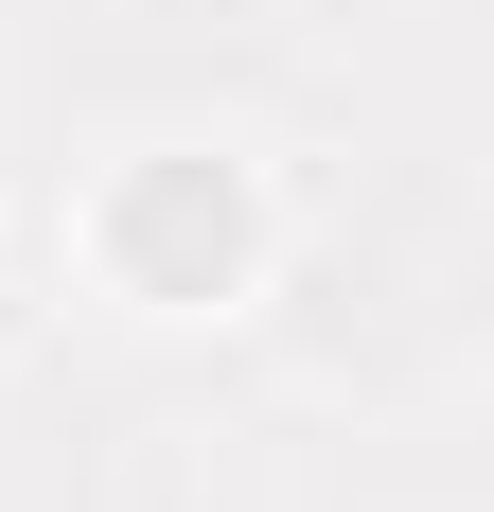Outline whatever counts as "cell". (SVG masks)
Returning a JSON list of instances; mask_svg holds the SVG:
<instances>
[{"instance_id": "cell-1", "label": "cell", "mask_w": 494, "mask_h": 512, "mask_svg": "<svg viewBox=\"0 0 494 512\" xmlns=\"http://www.w3.org/2000/svg\"><path fill=\"white\" fill-rule=\"evenodd\" d=\"M89 230H106V283H124V301H159V318L230 301L247 265H265V195H247L230 159H124Z\"/></svg>"}, {"instance_id": "cell-2", "label": "cell", "mask_w": 494, "mask_h": 512, "mask_svg": "<svg viewBox=\"0 0 494 512\" xmlns=\"http://www.w3.org/2000/svg\"><path fill=\"white\" fill-rule=\"evenodd\" d=\"M0 336H18V265H0Z\"/></svg>"}]
</instances>
